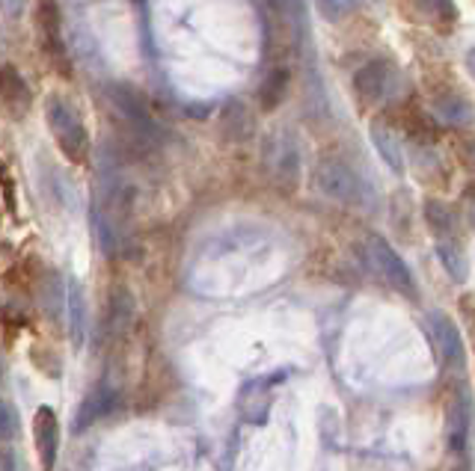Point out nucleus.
I'll return each mask as SVG.
<instances>
[{
  "mask_svg": "<svg viewBox=\"0 0 475 471\" xmlns=\"http://www.w3.org/2000/svg\"><path fill=\"white\" fill-rule=\"evenodd\" d=\"M425 222L434 231L437 240H449V238H461L458 234V213H454L452 204L440 202V199H428L425 202Z\"/></svg>",
  "mask_w": 475,
  "mask_h": 471,
  "instance_id": "nucleus-15",
  "label": "nucleus"
},
{
  "mask_svg": "<svg viewBox=\"0 0 475 471\" xmlns=\"http://www.w3.org/2000/svg\"><path fill=\"white\" fill-rule=\"evenodd\" d=\"M467 217H470L472 229H475V190H470V196H467Z\"/></svg>",
  "mask_w": 475,
  "mask_h": 471,
  "instance_id": "nucleus-26",
  "label": "nucleus"
},
{
  "mask_svg": "<svg viewBox=\"0 0 475 471\" xmlns=\"http://www.w3.org/2000/svg\"><path fill=\"white\" fill-rule=\"evenodd\" d=\"M36 18H39V33H42V48L57 59L59 66H63L66 48H63V36H59V30H63V13H59V4L57 0H39Z\"/></svg>",
  "mask_w": 475,
  "mask_h": 471,
  "instance_id": "nucleus-9",
  "label": "nucleus"
},
{
  "mask_svg": "<svg viewBox=\"0 0 475 471\" xmlns=\"http://www.w3.org/2000/svg\"><path fill=\"white\" fill-rule=\"evenodd\" d=\"M360 6V0H315V9L327 22H342L345 15H351Z\"/></svg>",
  "mask_w": 475,
  "mask_h": 471,
  "instance_id": "nucleus-22",
  "label": "nucleus"
},
{
  "mask_svg": "<svg viewBox=\"0 0 475 471\" xmlns=\"http://www.w3.org/2000/svg\"><path fill=\"white\" fill-rule=\"evenodd\" d=\"M22 430V418L13 401H0V445H13Z\"/></svg>",
  "mask_w": 475,
  "mask_h": 471,
  "instance_id": "nucleus-21",
  "label": "nucleus"
},
{
  "mask_svg": "<svg viewBox=\"0 0 475 471\" xmlns=\"http://www.w3.org/2000/svg\"><path fill=\"white\" fill-rule=\"evenodd\" d=\"M131 317H134V296H131L123 285L116 291H110V300H107V312H105V326H107V335L114 338L119 332H125L131 326Z\"/></svg>",
  "mask_w": 475,
  "mask_h": 471,
  "instance_id": "nucleus-13",
  "label": "nucleus"
},
{
  "mask_svg": "<svg viewBox=\"0 0 475 471\" xmlns=\"http://www.w3.org/2000/svg\"><path fill=\"white\" fill-rule=\"evenodd\" d=\"M470 421H472V409H470V397H452L449 409H446V433H449V445L454 454H463L467 448V436H470Z\"/></svg>",
  "mask_w": 475,
  "mask_h": 471,
  "instance_id": "nucleus-11",
  "label": "nucleus"
},
{
  "mask_svg": "<svg viewBox=\"0 0 475 471\" xmlns=\"http://www.w3.org/2000/svg\"><path fill=\"white\" fill-rule=\"evenodd\" d=\"M116 406H119V392H116V388L107 385V383H98L93 392L87 394V401L80 403L78 418H75V427L78 430H87L89 424H96L98 418H105V415L114 412Z\"/></svg>",
  "mask_w": 475,
  "mask_h": 471,
  "instance_id": "nucleus-10",
  "label": "nucleus"
},
{
  "mask_svg": "<svg viewBox=\"0 0 475 471\" xmlns=\"http://www.w3.org/2000/svg\"><path fill=\"white\" fill-rule=\"evenodd\" d=\"M428 326H431V341H434V347H437L440 362L461 367L463 365V344H461V332L454 330V323L443 312H431Z\"/></svg>",
  "mask_w": 475,
  "mask_h": 471,
  "instance_id": "nucleus-7",
  "label": "nucleus"
},
{
  "mask_svg": "<svg viewBox=\"0 0 475 471\" xmlns=\"http://www.w3.org/2000/svg\"><path fill=\"white\" fill-rule=\"evenodd\" d=\"M288 92V68H274L270 75L261 80L259 86V101L265 110H277Z\"/></svg>",
  "mask_w": 475,
  "mask_h": 471,
  "instance_id": "nucleus-20",
  "label": "nucleus"
},
{
  "mask_svg": "<svg viewBox=\"0 0 475 471\" xmlns=\"http://www.w3.org/2000/svg\"><path fill=\"white\" fill-rule=\"evenodd\" d=\"M33 442H36V454H39V466H42V471H54L57 457H59V418L50 406L36 409Z\"/></svg>",
  "mask_w": 475,
  "mask_h": 471,
  "instance_id": "nucleus-6",
  "label": "nucleus"
},
{
  "mask_svg": "<svg viewBox=\"0 0 475 471\" xmlns=\"http://www.w3.org/2000/svg\"><path fill=\"white\" fill-rule=\"evenodd\" d=\"M0 101L15 119L27 116V110L33 107V92L15 66H0Z\"/></svg>",
  "mask_w": 475,
  "mask_h": 471,
  "instance_id": "nucleus-8",
  "label": "nucleus"
},
{
  "mask_svg": "<svg viewBox=\"0 0 475 471\" xmlns=\"http://www.w3.org/2000/svg\"><path fill=\"white\" fill-rule=\"evenodd\" d=\"M0 471H18V459H15L13 445H0Z\"/></svg>",
  "mask_w": 475,
  "mask_h": 471,
  "instance_id": "nucleus-23",
  "label": "nucleus"
},
{
  "mask_svg": "<svg viewBox=\"0 0 475 471\" xmlns=\"http://www.w3.org/2000/svg\"><path fill=\"white\" fill-rule=\"evenodd\" d=\"M63 317L69 321V326H72L75 344H80L87 335V296L78 282H69V288H66V314Z\"/></svg>",
  "mask_w": 475,
  "mask_h": 471,
  "instance_id": "nucleus-17",
  "label": "nucleus"
},
{
  "mask_svg": "<svg viewBox=\"0 0 475 471\" xmlns=\"http://www.w3.org/2000/svg\"><path fill=\"white\" fill-rule=\"evenodd\" d=\"M45 119L59 151L72 163H84L89 155V134L72 101H66L63 95H50L45 101Z\"/></svg>",
  "mask_w": 475,
  "mask_h": 471,
  "instance_id": "nucleus-1",
  "label": "nucleus"
},
{
  "mask_svg": "<svg viewBox=\"0 0 475 471\" xmlns=\"http://www.w3.org/2000/svg\"><path fill=\"white\" fill-rule=\"evenodd\" d=\"M434 116H437L443 125H454V128H463L470 125L475 119V110L461 92H443V95L434 98Z\"/></svg>",
  "mask_w": 475,
  "mask_h": 471,
  "instance_id": "nucleus-12",
  "label": "nucleus"
},
{
  "mask_svg": "<svg viewBox=\"0 0 475 471\" xmlns=\"http://www.w3.org/2000/svg\"><path fill=\"white\" fill-rule=\"evenodd\" d=\"M315 187L321 196H327L339 204H351V208H369L371 204V190L366 187V181L348 163H342L336 158H327L318 163Z\"/></svg>",
  "mask_w": 475,
  "mask_h": 471,
  "instance_id": "nucleus-2",
  "label": "nucleus"
},
{
  "mask_svg": "<svg viewBox=\"0 0 475 471\" xmlns=\"http://www.w3.org/2000/svg\"><path fill=\"white\" fill-rule=\"evenodd\" d=\"M0 9H4L6 15H22L24 0H0Z\"/></svg>",
  "mask_w": 475,
  "mask_h": 471,
  "instance_id": "nucleus-25",
  "label": "nucleus"
},
{
  "mask_svg": "<svg viewBox=\"0 0 475 471\" xmlns=\"http://www.w3.org/2000/svg\"><path fill=\"white\" fill-rule=\"evenodd\" d=\"M467 68H470V75L475 77V48L467 50Z\"/></svg>",
  "mask_w": 475,
  "mask_h": 471,
  "instance_id": "nucleus-27",
  "label": "nucleus"
},
{
  "mask_svg": "<svg viewBox=\"0 0 475 471\" xmlns=\"http://www.w3.org/2000/svg\"><path fill=\"white\" fill-rule=\"evenodd\" d=\"M410 13L419 18L422 24H443L449 27L458 22V6L454 0H404Z\"/></svg>",
  "mask_w": 475,
  "mask_h": 471,
  "instance_id": "nucleus-14",
  "label": "nucleus"
},
{
  "mask_svg": "<svg viewBox=\"0 0 475 471\" xmlns=\"http://www.w3.org/2000/svg\"><path fill=\"white\" fill-rule=\"evenodd\" d=\"M353 89L362 101L375 104V101H383L392 95L396 89V68L387 59H369L357 75H353Z\"/></svg>",
  "mask_w": 475,
  "mask_h": 471,
  "instance_id": "nucleus-5",
  "label": "nucleus"
},
{
  "mask_svg": "<svg viewBox=\"0 0 475 471\" xmlns=\"http://www.w3.org/2000/svg\"><path fill=\"white\" fill-rule=\"evenodd\" d=\"M458 471H470V468H458Z\"/></svg>",
  "mask_w": 475,
  "mask_h": 471,
  "instance_id": "nucleus-28",
  "label": "nucleus"
},
{
  "mask_svg": "<svg viewBox=\"0 0 475 471\" xmlns=\"http://www.w3.org/2000/svg\"><path fill=\"white\" fill-rule=\"evenodd\" d=\"M268 6L279 15H291L295 13V6H297V0H268Z\"/></svg>",
  "mask_w": 475,
  "mask_h": 471,
  "instance_id": "nucleus-24",
  "label": "nucleus"
},
{
  "mask_svg": "<svg viewBox=\"0 0 475 471\" xmlns=\"http://www.w3.org/2000/svg\"><path fill=\"white\" fill-rule=\"evenodd\" d=\"M437 255L454 282H467L470 267H467V255H463V247H461V238L437 240Z\"/></svg>",
  "mask_w": 475,
  "mask_h": 471,
  "instance_id": "nucleus-19",
  "label": "nucleus"
},
{
  "mask_svg": "<svg viewBox=\"0 0 475 471\" xmlns=\"http://www.w3.org/2000/svg\"><path fill=\"white\" fill-rule=\"evenodd\" d=\"M261 160H265L268 176L274 178L282 190H291L300 178V149L291 131H274L265 140L261 149Z\"/></svg>",
  "mask_w": 475,
  "mask_h": 471,
  "instance_id": "nucleus-4",
  "label": "nucleus"
},
{
  "mask_svg": "<svg viewBox=\"0 0 475 471\" xmlns=\"http://www.w3.org/2000/svg\"><path fill=\"white\" fill-rule=\"evenodd\" d=\"M371 142H375L378 155L383 158V163L392 169V172H404V151H401V142L392 131L383 125V122H375L371 125Z\"/></svg>",
  "mask_w": 475,
  "mask_h": 471,
  "instance_id": "nucleus-16",
  "label": "nucleus"
},
{
  "mask_svg": "<svg viewBox=\"0 0 475 471\" xmlns=\"http://www.w3.org/2000/svg\"><path fill=\"white\" fill-rule=\"evenodd\" d=\"M362 258H366L369 270L375 273L378 279L387 282L392 291L416 296V282H413L407 264L401 261V255L392 249L380 234H369V238L362 240Z\"/></svg>",
  "mask_w": 475,
  "mask_h": 471,
  "instance_id": "nucleus-3",
  "label": "nucleus"
},
{
  "mask_svg": "<svg viewBox=\"0 0 475 471\" xmlns=\"http://www.w3.org/2000/svg\"><path fill=\"white\" fill-rule=\"evenodd\" d=\"M224 134L232 142H244L252 134V113L244 101H229L224 110Z\"/></svg>",
  "mask_w": 475,
  "mask_h": 471,
  "instance_id": "nucleus-18",
  "label": "nucleus"
}]
</instances>
